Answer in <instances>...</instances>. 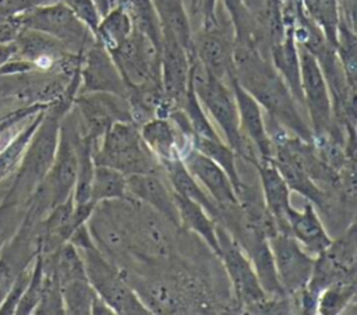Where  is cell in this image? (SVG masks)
Wrapping results in <instances>:
<instances>
[{"label": "cell", "mask_w": 357, "mask_h": 315, "mask_svg": "<svg viewBox=\"0 0 357 315\" xmlns=\"http://www.w3.org/2000/svg\"><path fill=\"white\" fill-rule=\"evenodd\" d=\"M56 273L60 284L75 279H86L82 255L74 244L67 243L61 247L56 261Z\"/></svg>", "instance_id": "cell-30"}, {"label": "cell", "mask_w": 357, "mask_h": 315, "mask_svg": "<svg viewBox=\"0 0 357 315\" xmlns=\"http://www.w3.org/2000/svg\"><path fill=\"white\" fill-rule=\"evenodd\" d=\"M96 39V38H95ZM79 89L84 92H110L120 96H127L128 88L114 66L109 52L95 40L81 57L79 66Z\"/></svg>", "instance_id": "cell-14"}, {"label": "cell", "mask_w": 357, "mask_h": 315, "mask_svg": "<svg viewBox=\"0 0 357 315\" xmlns=\"http://www.w3.org/2000/svg\"><path fill=\"white\" fill-rule=\"evenodd\" d=\"M278 280L287 295H298L308 284L315 256H311L289 233L268 237Z\"/></svg>", "instance_id": "cell-11"}, {"label": "cell", "mask_w": 357, "mask_h": 315, "mask_svg": "<svg viewBox=\"0 0 357 315\" xmlns=\"http://www.w3.org/2000/svg\"><path fill=\"white\" fill-rule=\"evenodd\" d=\"M190 84L205 113L213 120V125L219 128L222 139L237 156L254 164L259 156L255 148L240 132L238 112L230 84L211 75L194 57Z\"/></svg>", "instance_id": "cell-2"}, {"label": "cell", "mask_w": 357, "mask_h": 315, "mask_svg": "<svg viewBox=\"0 0 357 315\" xmlns=\"http://www.w3.org/2000/svg\"><path fill=\"white\" fill-rule=\"evenodd\" d=\"M216 238L219 244L218 256L231 282L236 298L247 311H269V295L264 291L257 273L231 233L216 223Z\"/></svg>", "instance_id": "cell-7"}, {"label": "cell", "mask_w": 357, "mask_h": 315, "mask_svg": "<svg viewBox=\"0 0 357 315\" xmlns=\"http://www.w3.org/2000/svg\"><path fill=\"white\" fill-rule=\"evenodd\" d=\"M273 153L272 160L286 181L290 191H296L301 194L307 201H310L317 208H326L328 198L324 191L315 184V181L305 173L301 164L297 162L291 151L282 142L273 141Z\"/></svg>", "instance_id": "cell-20"}, {"label": "cell", "mask_w": 357, "mask_h": 315, "mask_svg": "<svg viewBox=\"0 0 357 315\" xmlns=\"http://www.w3.org/2000/svg\"><path fill=\"white\" fill-rule=\"evenodd\" d=\"M261 180V190L264 202L266 205L268 212L273 217L278 231L289 233V223L287 215L291 209L290 205V188L287 187L286 181L278 171L272 158L271 159H257L252 164Z\"/></svg>", "instance_id": "cell-19"}, {"label": "cell", "mask_w": 357, "mask_h": 315, "mask_svg": "<svg viewBox=\"0 0 357 315\" xmlns=\"http://www.w3.org/2000/svg\"><path fill=\"white\" fill-rule=\"evenodd\" d=\"M15 52V47L14 45L10 46V45H4V43H0V66L8 60V57Z\"/></svg>", "instance_id": "cell-34"}, {"label": "cell", "mask_w": 357, "mask_h": 315, "mask_svg": "<svg viewBox=\"0 0 357 315\" xmlns=\"http://www.w3.org/2000/svg\"><path fill=\"white\" fill-rule=\"evenodd\" d=\"M127 194L149 206L173 226L180 227L178 212L173 199V191L160 177V173H144L126 176Z\"/></svg>", "instance_id": "cell-17"}, {"label": "cell", "mask_w": 357, "mask_h": 315, "mask_svg": "<svg viewBox=\"0 0 357 315\" xmlns=\"http://www.w3.org/2000/svg\"><path fill=\"white\" fill-rule=\"evenodd\" d=\"M356 295V280L337 282L321 291L317 301V312L322 315H337L344 311Z\"/></svg>", "instance_id": "cell-27"}, {"label": "cell", "mask_w": 357, "mask_h": 315, "mask_svg": "<svg viewBox=\"0 0 357 315\" xmlns=\"http://www.w3.org/2000/svg\"><path fill=\"white\" fill-rule=\"evenodd\" d=\"M71 11L93 32L96 31V26L100 21V13L95 3V0H63Z\"/></svg>", "instance_id": "cell-31"}, {"label": "cell", "mask_w": 357, "mask_h": 315, "mask_svg": "<svg viewBox=\"0 0 357 315\" xmlns=\"http://www.w3.org/2000/svg\"><path fill=\"white\" fill-rule=\"evenodd\" d=\"M181 109H183V112L185 113V116L188 118V123L191 125L194 137L211 138V139L222 138L219 135L218 130L215 128L212 120L208 117L204 107L201 106L197 95L194 93V91L191 88V84L187 89V95H185V99L183 102Z\"/></svg>", "instance_id": "cell-29"}, {"label": "cell", "mask_w": 357, "mask_h": 315, "mask_svg": "<svg viewBox=\"0 0 357 315\" xmlns=\"http://www.w3.org/2000/svg\"><path fill=\"white\" fill-rule=\"evenodd\" d=\"M15 18L21 26L54 38L75 54H82L96 40L93 32L64 1L57 0L29 8Z\"/></svg>", "instance_id": "cell-6"}, {"label": "cell", "mask_w": 357, "mask_h": 315, "mask_svg": "<svg viewBox=\"0 0 357 315\" xmlns=\"http://www.w3.org/2000/svg\"><path fill=\"white\" fill-rule=\"evenodd\" d=\"M287 223L289 234L294 237L297 243L311 255L319 254L332 243V238L325 230L314 205L310 201L305 202L303 210H297L291 206L287 215Z\"/></svg>", "instance_id": "cell-21"}, {"label": "cell", "mask_w": 357, "mask_h": 315, "mask_svg": "<svg viewBox=\"0 0 357 315\" xmlns=\"http://www.w3.org/2000/svg\"><path fill=\"white\" fill-rule=\"evenodd\" d=\"M64 312L91 314V305L96 295L86 279H75L60 284Z\"/></svg>", "instance_id": "cell-28"}, {"label": "cell", "mask_w": 357, "mask_h": 315, "mask_svg": "<svg viewBox=\"0 0 357 315\" xmlns=\"http://www.w3.org/2000/svg\"><path fill=\"white\" fill-rule=\"evenodd\" d=\"M230 86L234 93L241 135L255 148L261 159H271L273 145L266 130V121L259 103L231 77Z\"/></svg>", "instance_id": "cell-16"}, {"label": "cell", "mask_w": 357, "mask_h": 315, "mask_svg": "<svg viewBox=\"0 0 357 315\" xmlns=\"http://www.w3.org/2000/svg\"><path fill=\"white\" fill-rule=\"evenodd\" d=\"M126 176L109 166L95 164L91 183V202L99 203L103 201H114L127 198Z\"/></svg>", "instance_id": "cell-25"}, {"label": "cell", "mask_w": 357, "mask_h": 315, "mask_svg": "<svg viewBox=\"0 0 357 315\" xmlns=\"http://www.w3.org/2000/svg\"><path fill=\"white\" fill-rule=\"evenodd\" d=\"M109 54L127 88L149 81L160 82V45L135 26L126 40L109 50Z\"/></svg>", "instance_id": "cell-8"}, {"label": "cell", "mask_w": 357, "mask_h": 315, "mask_svg": "<svg viewBox=\"0 0 357 315\" xmlns=\"http://www.w3.org/2000/svg\"><path fill=\"white\" fill-rule=\"evenodd\" d=\"M91 314H95V315H113L114 311L109 307V304L105 300H102L96 294L93 301H92V305H91Z\"/></svg>", "instance_id": "cell-33"}, {"label": "cell", "mask_w": 357, "mask_h": 315, "mask_svg": "<svg viewBox=\"0 0 357 315\" xmlns=\"http://www.w3.org/2000/svg\"><path fill=\"white\" fill-rule=\"evenodd\" d=\"M85 273L95 293L105 300L114 314L145 315L151 311L139 300L132 287L123 276V270L116 266L96 247L81 249Z\"/></svg>", "instance_id": "cell-5"}, {"label": "cell", "mask_w": 357, "mask_h": 315, "mask_svg": "<svg viewBox=\"0 0 357 315\" xmlns=\"http://www.w3.org/2000/svg\"><path fill=\"white\" fill-rule=\"evenodd\" d=\"M233 47L229 36L219 26L202 28L192 35V57L213 77L230 82L233 77Z\"/></svg>", "instance_id": "cell-15"}, {"label": "cell", "mask_w": 357, "mask_h": 315, "mask_svg": "<svg viewBox=\"0 0 357 315\" xmlns=\"http://www.w3.org/2000/svg\"><path fill=\"white\" fill-rule=\"evenodd\" d=\"M180 159L187 170L191 173V176L215 201L222 215L240 208L238 199L234 192V185L227 173L218 163L197 151L194 146L188 148L180 156Z\"/></svg>", "instance_id": "cell-13"}, {"label": "cell", "mask_w": 357, "mask_h": 315, "mask_svg": "<svg viewBox=\"0 0 357 315\" xmlns=\"http://www.w3.org/2000/svg\"><path fill=\"white\" fill-rule=\"evenodd\" d=\"M192 145L197 151L212 159L215 163H218L230 177L233 185H234V192L236 190L243 184L240 174L236 167V152L222 139H211V138H199L194 137Z\"/></svg>", "instance_id": "cell-26"}, {"label": "cell", "mask_w": 357, "mask_h": 315, "mask_svg": "<svg viewBox=\"0 0 357 315\" xmlns=\"http://www.w3.org/2000/svg\"><path fill=\"white\" fill-rule=\"evenodd\" d=\"M192 56L169 32H162L160 82L165 95L163 117L174 109H181L190 86Z\"/></svg>", "instance_id": "cell-12"}, {"label": "cell", "mask_w": 357, "mask_h": 315, "mask_svg": "<svg viewBox=\"0 0 357 315\" xmlns=\"http://www.w3.org/2000/svg\"><path fill=\"white\" fill-rule=\"evenodd\" d=\"M162 167L167 177V183L170 188L176 194L201 205L216 223L220 220L222 212L219 206L208 195V192L201 187V184L191 176V173L187 170V167L184 166L180 158L162 162Z\"/></svg>", "instance_id": "cell-22"}, {"label": "cell", "mask_w": 357, "mask_h": 315, "mask_svg": "<svg viewBox=\"0 0 357 315\" xmlns=\"http://www.w3.org/2000/svg\"><path fill=\"white\" fill-rule=\"evenodd\" d=\"M93 162L113 167L124 176L163 170L162 163L142 141L138 125L130 121H116L106 130L93 152Z\"/></svg>", "instance_id": "cell-4"}, {"label": "cell", "mask_w": 357, "mask_h": 315, "mask_svg": "<svg viewBox=\"0 0 357 315\" xmlns=\"http://www.w3.org/2000/svg\"><path fill=\"white\" fill-rule=\"evenodd\" d=\"M138 128L142 141L160 163L180 158L194 146V138L181 134L169 117H152Z\"/></svg>", "instance_id": "cell-18"}, {"label": "cell", "mask_w": 357, "mask_h": 315, "mask_svg": "<svg viewBox=\"0 0 357 315\" xmlns=\"http://www.w3.org/2000/svg\"><path fill=\"white\" fill-rule=\"evenodd\" d=\"M216 4L218 0H195L194 13H199V15H202V28L216 26L219 24L216 15Z\"/></svg>", "instance_id": "cell-32"}, {"label": "cell", "mask_w": 357, "mask_h": 315, "mask_svg": "<svg viewBox=\"0 0 357 315\" xmlns=\"http://www.w3.org/2000/svg\"><path fill=\"white\" fill-rule=\"evenodd\" d=\"M132 31L134 22L130 13L121 3H116L100 17L95 38L109 52L126 40Z\"/></svg>", "instance_id": "cell-24"}, {"label": "cell", "mask_w": 357, "mask_h": 315, "mask_svg": "<svg viewBox=\"0 0 357 315\" xmlns=\"http://www.w3.org/2000/svg\"><path fill=\"white\" fill-rule=\"evenodd\" d=\"M116 1H117V3H119V0H116Z\"/></svg>", "instance_id": "cell-35"}, {"label": "cell", "mask_w": 357, "mask_h": 315, "mask_svg": "<svg viewBox=\"0 0 357 315\" xmlns=\"http://www.w3.org/2000/svg\"><path fill=\"white\" fill-rule=\"evenodd\" d=\"M79 134L96 142L116 121L132 123L131 109L124 96L110 92H84L74 98Z\"/></svg>", "instance_id": "cell-10"}, {"label": "cell", "mask_w": 357, "mask_h": 315, "mask_svg": "<svg viewBox=\"0 0 357 315\" xmlns=\"http://www.w3.org/2000/svg\"><path fill=\"white\" fill-rule=\"evenodd\" d=\"M300 85L303 105L311 121L314 139L326 135H335V120L332 98L319 63L307 49L300 46Z\"/></svg>", "instance_id": "cell-9"}, {"label": "cell", "mask_w": 357, "mask_h": 315, "mask_svg": "<svg viewBox=\"0 0 357 315\" xmlns=\"http://www.w3.org/2000/svg\"><path fill=\"white\" fill-rule=\"evenodd\" d=\"M357 231L356 223L346 229L336 240L315 255L314 269L301 297V312L317 314L318 295L328 286L337 282L356 280L357 270Z\"/></svg>", "instance_id": "cell-3"}, {"label": "cell", "mask_w": 357, "mask_h": 315, "mask_svg": "<svg viewBox=\"0 0 357 315\" xmlns=\"http://www.w3.org/2000/svg\"><path fill=\"white\" fill-rule=\"evenodd\" d=\"M233 77L284 130L291 131L303 141L314 142L311 127L300 114L291 91L258 47L234 42Z\"/></svg>", "instance_id": "cell-1"}, {"label": "cell", "mask_w": 357, "mask_h": 315, "mask_svg": "<svg viewBox=\"0 0 357 315\" xmlns=\"http://www.w3.org/2000/svg\"><path fill=\"white\" fill-rule=\"evenodd\" d=\"M173 191V190H172ZM173 199L178 212L180 226L199 234L211 249L218 255L219 244L216 238V222L197 202L184 198L173 191Z\"/></svg>", "instance_id": "cell-23"}]
</instances>
